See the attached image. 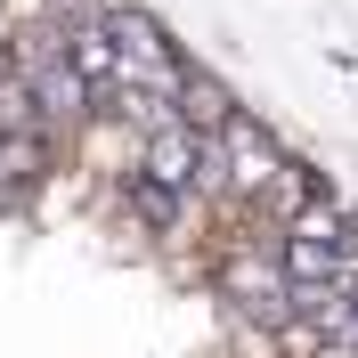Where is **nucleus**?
<instances>
[{"mask_svg": "<svg viewBox=\"0 0 358 358\" xmlns=\"http://www.w3.org/2000/svg\"><path fill=\"white\" fill-rule=\"evenodd\" d=\"M236 236L220 245V301L245 317L252 334L293 326V268H285V236L261 220H228Z\"/></svg>", "mask_w": 358, "mask_h": 358, "instance_id": "obj_1", "label": "nucleus"}, {"mask_svg": "<svg viewBox=\"0 0 358 358\" xmlns=\"http://www.w3.org/2000/svg\"><path fill=\"white\" fill-rule=\"evenodd\" d=\"M131 171L196 203V171H203V131H187V122H171V131L138 138V147H131Z\"/></svg>", "mask_w": 358, "mask_h": 358, "instance_id": "obj_2", "label": "nucleus"}, {"mask_svg": "<svg viewBox=\"0 0 358 358\" xmlns=\"http://www.w3.org/2000/svg\"><path fill=\"white\" fill-rule=\"evenodd\" d=\"M122 212H131L147 236H179V228L196 220L187 196H171V187H155V179H138V171H122Z\"/></svg>", "mask_w": 358, "mask_h": 358, "instance_id": "obj_3", "label": "nucleus"}, {"mask_svg": "<svg viewBox=\"0 0 358 358\" xmlns=\"http://www.w3.org/2000/svg\"><path fill=\"white\" fill-rule=\"evenodd\" d=\"M236 114H245V106H236V90H228L220 73H203V66H196L187 82H179V122H187V131L212 138V131H228Z\"/></svg>", "mask_w": 358, "mask_h": 358, "instance_id": "obj_4", "label": "nucleus"}, {"mask_svg": "<svg viewBox=\"0 0 358 358\" xmlns=\"http://www.w3.org/2000/svg\"><path fill=\"white\" fill-rule=\"evenodd\" d=\"M41 171H49V138H41V131L0 138V212L33 196V187H41Z\"/></svg>", "mask_w": 358, "mask_h": 358, "instance_id": "obj_5", "label": "nucleus"}, {"mask_svg": "<svg viewBox=\"0 0 358 358\" xmlns=\"http://www.w3.org/2000/svg\"><path fill=\"white\" fill-rule=\"evenodd\" d=\"M285 236H301V245H358V212L334 196V187H326V196H317L310 212H301V220L285 228Z\"/></svg>", "mask_w": 358, "mask_h": 358, "instance_id": "obj_6", "label": "nucleus"}, {"mask_svg": "<svg viewBox=\"0 0 358 358\" xmlns=\"http://www.w3.org/2000/svg\"><path fill=\"white\" fill-rule=\"evenodd\" d=\"M114 0H33V24H57V33H82V24H98Z\"/></svg>", "mask_w": 358, "mask_h": 358, "instance_id": "obj_7", "label": "nucleus"}]
</instances>
